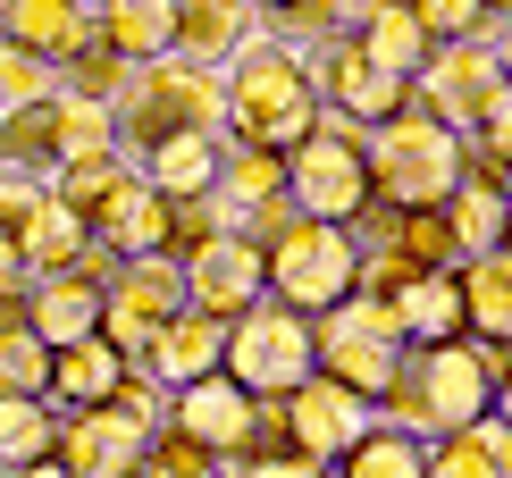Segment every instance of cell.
Masks as SVG:
<instances>
[{"instance_id":"6da1fadb","label":"cell","mask_w":512,"mask_h":478,"mask_svg":"<svg viewBox=\"0 0 512 478\" xmlns=\"http://www.w3.org/2000/svg\"><path fill=\"white\" fill-rule=\"evenodd\" d=\"M219 101H227V135L219 143H261V151H294L319 126V84L311 59L286 42L252 34L236 59L219 68Z\"/></svg>"},{"instance_id":"7a4b0ae2","label":"cell","mask_w":512,"mask_h":478,"mask_svg":"<svg viewBox=\"0 0 512 478\" xmlns=\"http://www.w3.org/2000/svg\"><path fill=\"white\" fill-rule=\"evenodd\" d=\"M496 411V378H487L479 344H412L403 369L387 378V395H378V420L403 428V437H454V428H471Z\"/></svg>"},{"instance_id":"3957f363","label":"cell","mask_w":512,"mask_h":478,"mask_svg":"<svg viewBox=\"0 0 512 478\" xmlns=\"http://www.w3.org/2000/svg\"><path fill=\"white\" fill-rule=\"evenodd\" d=\"M118 151L143 160V151L177 143V135H227V101H219V68H194V59H143L126 68L118 101H110Z\"/></svg>"},{"instance_id":"277c9868","label":"cell","mask_w":512,"mask_h":478,"mask_svg":"<svg viewBox=\"0 0 512 478\" xmlns=\"http://www.w3.org/2000/svg\"><path fill=\"white\" fill-rule=\"evenodd\" d=\"M462 143L437 110H395L361 135V160H370V193L387 210H437L445 193L462 185Z\"/></svg>"},{"instance_id":"5b68a950","label":"cell","mask_w":512,"mask_h":478,"mask_svg":"<svg viewBox=\"0 0 512 478\" xmlns=\"http://www.w3.org/2000/svg\"><path fill=\"white\" fill-rule=\"evenodd\" d=\"M261 252H269V294L294 302L303 319L336 311V302L353 294V277H361V235L336 227V219H294V227H277Z\"/></svg>"},{"instance_id":"8992f818","label":"cell","mask_w":512,"mask_h":478,"mask_svg":"<svg viewBox=\"0 0 512 478\" xmlns=\"http://www.w3.org/2000/svg\"><path fill=\"white\" fill-rule=\"evenodd\" d=\"M286 193H294V210H303V219L353 227L361 210H370V160H361V126L336 118V110H319V126L286 151Z\"/></svg>"},{"instance_id":"52a82bcc","label":"cell","mask_w":512,"mask_h":478,"mask_svg":"<svg viewBox=\"0 0 512 478\" xmlns=\"http://www.w3.org/2000/svg\"><path fill=\"white\" fill-rule=\"evenodd\" d=\"M227 378L244 386V395H294V386L319 369V353H311V319L294 311V302H277V294H261L244 319H227Z\"/></svg>"},{"instance_id":"ba28073f","label":"cell","mask_w":512,"mask_h":478,"mask_svg":"<svg viewBox=\"0 0 512 478\" xmlns=\"http://www.w3.org/2000/svg\"><path fill=\"white\" fill-rule=\"evenodd\" d=\"M311 353H319V369H328L336 386H353V395H370V403H378L412 344H403V328H395L387 302L345 294L336 311H319V319H311Z\"/></svg>"},{"instance_id":"9c48e42d","label":"cell","mask_w":512,"mask_h":478,"mask_svg":"<svg viewBox=\"0 0 512 478\" xmlns=\"http://www.w3.org/2000/svg\"><path fill=\"white\" fill-rule=\"evenodd\" d=\"M185 311V269L177 252H143V260H118L110 286H101V336L118 344L126 361H143L160 344V328Z\"/></svg>"},{"instance_id":"30bf717a","label":"cell","mask_w":512,"mask_h":478,"mask_svg":"<svg viewBox=\"0 0 512 478\" xmlns=\"http://www.w3.org/2000/svg\"><path fill=\"white\" fill-rule=\"evenodd\" d=\"M504 51H496V34H462V42H437L429 51V68L412 76V93H420V110H437L454 135H479V118L496 110V93H504Z\"/></svg>"},{"instance_id":"8fae6325","label":"cell","mask_w":512,"mask_h":478,"mask_svg":"<svg viewBox=\"0 0 512 478\" xmlns=\"http://www.w3.org/2000/svg\"><path fill=\"white\" fill-rule=\"evenodd\" d=\"M101 286H110V252L101 244H84L68 269H51V277H34L26 294H17V319L51 344H84V336H101Z\"/></svg>"},{"instance_id":"7c38bea8","label":"cell","mask_w":512,"mask_h":478,"mask_svg":"<svg viewBox=\"0 0 512 478\" xmlns=\"http://www.w3.org/2000/svg\"><path fill=\"white\" fill-rule=\"evenodd\" d=\"M311 84H319V110L353 118L361 135H370L378 118L412 110V76H387L370 51H361V34H336V42H319V51H311Z\"/></svg>"},{"instance_id":"4fadbf2b","label":"cell","mask_w":512,"mask_h":478,"mask_svg":"<svg viewBox=\"0 0 512 478\" xmlns=\"http://www.w3.org/2000/svg\"><path fill=\"white\" fill-rule=\"evenodd\" d=\"M84 227H93V244L110 260H143V252H177V202L143 177L135 160L110 177V193H101L93 210H84Z\"/></svg>"},{"instance_id":"5bb4252c","label":"cell","mask_w":512,"mask_h":478,"mask_svg":"<svg viewBox=\"0 0 512 478\" xmlns=\"http://www.w3.org/2000/svg\"><path fill=\"white\" fill-rule=\"evenodd\" d=\"M277 403H286V437H294V453H311L319 470L345 462V453L378 428V403L353 395V386H336L328 369H311V378L294 386V395H277Z\"/></svg>"},{"instance_id":"9a60e30c","label":"cell","mask_w":512,"mask_h":478,"mask_svg":"<svg viewBox=\"0 0 512 478\" xmlns=\"http://www.w3.org/2000/svg\"><path fill=\"white\" fill-rule=\"evenodd\" d=\"M177 269H185V302L210 319H244L269 294V252L252 235H202V244L177 252Z\"/></svg>"},{"instance_id":"2e32d148","label":"cell","mask_w":512,"mask_h":478,"mask_svg":"<svg viewBox=\"0 0 512 478\" xmlns=\"http://www.w3.org/2000/svg\"><path fill=\"white\" fill-rule=\"evenodd\" d=\"M143 445H152V428L126 420L118 403H93V411H59V470L68 478H135L143 470Z\"/></svg>"},{"instance_id":"e0dca14e","label":"cell","mask_w":512,"mask_h":478,"mask_svg":"<svg viewBox=\"0 0 512 478\" xmlns=\"http://www.w3.org/2000/svg\"><path fill=\"white\" fill-rule=\"evenodd\" d=\"M252 420H261V395H244L227 369H210V378H194V386H177V395H168V428H185V437L210 445L219 462L252 437Z\"/></svg>"},{"instance_id":"ac0fdd59","label":"cell","mask_w":512,"mask_h":478,"mask_svg":"<svg viewBox=\"0 0 512 478\" xmlns=\"http://www.w3.org/2000/svg\"><path fill=\"white\" fill-rule=\"evenodd\" d=\"M252 34H261V9L252 0H168V59L227 68Z\"/></svg>"},{"instance_id":"d6986e66","label":"cell","mask_w":512,"mask_h":478,"mask_svg":"<svg viewBox=\"0 0 512 478\" xmlns=\"http://www.w3.org/2000/svg\"><path fill=\"white\" fill-rule=\"evenodd\" d=\"M219 361H227V319L194 311V302H185V311L160 328V344L143 353V369H152V378L168 386V395H177V386H194V378H210Z\"/></svg>"},{"instance_id":"ffe728a7","label":"cell","mask_w":512,"mask_h":478,"mask_svg":"<svg viewBox=\"0 0 512 478\" xmlns=\"http://www.w3.org/2000/svg\"><path fill=\"white\" fill-rule=\"evenodd\" d=\"M0 34H9L17 51L51 59V68H68L84 42H93V9H84V0H9Z\"/></svg>"},{"instance_id":"44dd1931","label":"cell","mask_w":512,"mask_h":478,"mask_svg":"<svg viewBox=\"0 0 512 478\" xmlns=\"http://www.w3.org/2000/svg\"><path fill=\"white\" fill-rule=\"evenodd\" d=\"M387 311H395L403 344H454L462 328H471V311H462V277H454V269H420L412 286L387 302Z\"/></svg>"},{"instance_id":"7402d4cb","label":"cell","mask_w":512,"mask_h":478,"mask_svg":"<svg viewBox=\"0 0 512 478\" xmlns=\"http://www.w3.org/2000/svg\"><path fill=\"white\" fill-rule=\"evenodd\" d=\"M126 369H135V361H126L110 336L59 344V353H51V403H59V411H93V403H110V395H118Z\"/></svg>"},{"instance_id":"603a6c76","label":"cell","mask_w":512,"mask_h":478,"mask_svg":"<svg viewBox=\"0 0 512 478\" xmlns=\"http://www.w3.org/2000/svg\"><path fill=\"white\" fill-rule=\"evenodd\" d=\"M9 235H17V252H26V269H34V277L68 269V260H76L84 244H93V227H84V210H68V202H59L51 185H42V202H34V210H26V219H17Z\"/></svg>"},{"instance_id":"cb8c5ba5","label":"cell","mask_w":512,"mask_h":478,"mask_svg":"<svg viewBox=\"0 0 512 478\" xmlns=\"http://www.w3.org/2000/svg\"><path fill=\"white\" fill-rule=\"evenodd\" d=\"M454 277H462V311H471V328L487 344H512V244L462 260Z\"/></svg>"},{"instance_id":"d4e9b609","label":"cell","mask_w":512,"mask_h":478,"mask_svg":"<svg viewBox=\"0 0 512 478\" xmlns=\"http://www.w3.org/2000/svg\"><path fill=\"white\" fill-rule=\"evenodd\" d=\"M219 160H227V143L219 135H177V143H160V151H143V177H152L168 202H194V193L219 185Z\"/></svg>"},{"instance_id":"484cf974","label":"cell","mask_w":512,"mask_h":478,"mask_svg":"<svg viewBox=\"0 0 512 478\" xmlns=\"http://www.w3.org/2000/svg\"><path fill=\"white\" fill-rule=\"evenodd\" d=\"M445 227H454V252H462V260L496 252L504 227H512V193H496L487 177H462L454 193H445Z\"/></svg>"},{"instance_id":"4316f807","label":"cell","mask_w":512,"mask_h":478,"mask_svg":"<svg viewBox=\"0 0 512 478\" xmlns=\"http://www.w3.org/2000/svg\"><path fill=\"white\" fill-rule=\"evenodd\" d=\"M353 34H361V51H370L387 76H420V68H429V51H437V34L420 26L412 0H387V9H378L370 26H353Z\"/></svg>"},{"instance_id":"83f0119b","label":"cell","mask_w":512,"mask_h":478,"mask_svg":"<svg viewBox=\"0 0 512 478\" xmlns=\"http://www.w3.org/2000/svg\"><path fill=\"white\" fill-rule=\"evenodd\" d=\"M93 42H110L126 68L168 59V0H110V9L93 17Z\"/></svg>"},{"instance_id":"f1b7e54d","label":"cell","mask_w":512,"mask_h":478,"mask_svg":"<svg viewBox=\"0 0 512 478\" xmlns=\"http://www.w3.org/2000/svg\"><path fill=\"white\" fill-rule=\"evenodd\" d=\"M51 445H59V403L51 395H9V386H0V470L42 462Z\"/></svg>"},{"instance_id":"f546056e","label":"cell","mask_w":512,"mask_h":478,"mask_svg":"<svg viewBox=\"0 0 512 478\" xmlns=\"http://www.w3.org/2000/svg\"><path fill=\"white\" fill-rule=\"evenodd\" d=\"M219 193L244 210H269V202H286V151H261V143H227V160H219Z\"/></svg>"},{"instance_id":"4dcf8cb0","label":"cell","mask_w":512,"mask_h":478,"mask_svg":"<svg viewBox=\"0 0 512 478\" xmlns=\"http://www.w3.org/2000/svg\"><path fill=\"white\" fill-rule=\"evenodd\" d=\"M336 478H429V462H420V437H403V428L378 420L370 437L336 462Z\"/></svg>"},{"instance_id":"1f68e13d","label":"cell","mask_w":512,"mask_h":478,"mask_svg":"<svg viewBox=\"0 0 512 478\" xmlns=\"http://www.w3.org/2000/svg\"><path fill=\"white\" fill-rule=\"evenodd\" d=\"M0 386H9V395H51V344H42L17 311H0Z\"/></svg>"},{"instance_id":"d6a6232c","label":"cell","mask_w":512,"mask_h":478,"mask_svg":"<svg viewBox=\"0 0 512 478\" xmlns=\"http://www.w3.org/2000/svg\"><path fill=\"white\" fill-rule=\"evenodd\" d=\"M261 34L311 59L319 42H336V34H345V17H336V0H277V9H261Z\"/></svg>"},{"instance_id":"836d02e7","label":"cell","mask_w":512,"mask_h":478,"mask_svg":"<svg viewBox=\"0 0 512 478\" xmlns=\"http://www.w3.org/2000/svg\"><path fill=\"white\" fill-rule=\"evenodd\" d=\"M135 478H219V453H210V445H194V437H185V428H152V445H143V470Z\"/></svg>"},{"instance_id":"e575fe53","label":"cell","mask_w":512,"mask_h":478,"mask_svg":"<svg viewBox=\"0 0 512 478\" xmlns=\"http://www.w3.org/2000/svg\"><path fill=\"white\" fill-rule=\"evenodd\" d=\"M126 168V151H84V160H51V193L68 210H93L101 193H110V177Z\"/></svg>"},{"instance_id":"d590c367","label":"cell","mask_w":512,"mask_h":478,"mask_svg":"<svg viewBox=\"0 0 512 478\" xmlns=\"http://www.w3.org/2000/svg\"><path fill=\"white\" fill-rule=\"evenodd\" d=\"M51 93H59V68L0 34V101H9V110H34V101H51Z\"/></svg>"},{"instance_id":"8d00e7d4","label":"cell","mask_w":512,"mask_h":478,"mask_svg":"<svg viewBox=\"0 0 512 478\" xmlns=\"http://www.w3.org/2000/svg\"><path fill=\"white\" fill-rule=\"evenodd\" d=\"M420 462H429V478H504V470H496V453L479 445V428L429 437V445H420Z\"/></svg>"},{"instance_id":"74e56055","label":"cell","mask_w":512,"mask_h":478,"mask_svg":"<svg viewBox=\"0 0 512 478\" xmlns=\"http://www.w3.org/2000/svg\"><path fill=\"white\" fill-rule=\"evenodd\" d=\"M219 478H328V470L311 453H294V445H236L219 462Z\"/></svg>"},{"instance_id":"f35d334b","label":"cell","mask_w":512,"mask_h":478,"mask_svg":"<svg viewBox=\"0 0 512 478\" xmlns=\"http://www.w3.org/2000/svg\"><path fill=\"white\" fill-rule=\"evenodd\" d=\"M59 84L68 93H93V101H118V84H126V59L110 51V42H84V51L59 68Z\"/></svg>"},{"instance_id":"ab89813d","label":"cell","mask_w":512,"mask_h":478,"mask_svg":"<svg viewBox=\"0 0 512 478\" xmlns=\"http://www.w3.org/2000/svg\"><path fill=\"white\" fill-rule=\"evenodd\" d=\"M42 185H51V168L17 160V151H9V160H0V235H9V227H17V219H26V210L42 202Z\"/></svg>"},{"instance_id":"60d3db41","label":"cell","mask_w":512,"mask_h":478,"mask_svg":"<svg viewBox=\"0 0 512 478\" xmlns=\"http://www.w3.org/2000/svg\"><path fill=\"white\" fill-rule=\"evenodd\" d=\"M412 9H420V26H429L437 42H462V34H487V26H496L487 0H412Z\"/></svg>"},{"instance_id":"b9f144b4","label":"cell","mask_w":512,"mask_h":478,"mask_svg":"<svg viewBox=\"0 0 512 478\" xmlns=\"http://www.w3.org/2000/svg\"><path fill=\"white\" fill-rule=\"evenodd\" d=\"M479 143H487V160L512 168V76H504V93H496V110L479 118Z\"/></svg>"},{"instance_id":"7bdbcfd3","label":"cell","mask_w":512,"mask_h":478,"mask_svg":"<svg viewBox=\"0 0 512 478\" xmlns=\"http://www.w3.org/2000/svg\"><path fill=\"white\" fill-rule=\"evenodd\" d=\"M34 286V269H26V252H17V235H0V302H17Z\"/></svg>"},{"instance_id":"ee69618b","label":"cell","mask_w":512,"mask_h":478,"mask_svg":"<svg viewBox=\"0 0 512 478\" xmlns=\"http://www.w3.org/2000/svg\"><path fill=\"white\" fill-rule=\"evenodd\" d=\"M0 478H68V470H59V453H42V462H17V470H0Z\"/></svg>"},{"instance_id":"f6af8a7d","label":"cell","mask_w":512,"mask_h":478,"mask_svg":"<svg viewBox=\"0 0 512 478\" xmlns=\"http://www.w3.org/2000/svg\"><path fill=\"white\" fill-rule=\"evenodd\" d=\"M487 34H496V51H504V68H512V17H496V26H487Z\"/></svg>"},{"instance_id":"bcb514c9","label":"cell","mask_w":512,"mask_h":478,"mask_svg":"<svg viewBox=\"0 0 512 478\" xmlns=\"http://www.w3.org/2000/svg\"><path fill=\"white\" fill-rule=\"evenodd\" d=\"M487 9H496V17H512V0H487Z\"/></svg>"},{"instance_id":"7dc6e473","label":"cell","mask_w":512,"mask_h":478,"mask_svg":"<svg viewBox=\"0 0 512 478\" xmlns=\"http://www.w3.org/2000/svg\"><path fill=\"white\" fill-rule=\"evenodd\" d=\"M504 420H512V378H504Z\"/></svg>"},{"instance_id":"c3c4849f","label":"cell","mask_w":512,"mask_h":478,"mask_svg":"<svg viewBox=\"0 0 512 478\" xmlns=\"http://www.w3.org/2000/svg\"><path fill=\"white\" fill-rule=\"evenodd\" d=\"M84 9H93V17H101V9H110V0H84Z\"/></svg>"},{"instance_id":"681fc988","label":"cell","mask_w":512,"mask_h":478,"mask_svg":"<svg viewBox=\"0 0 512 478\" xmlns=\"http://www.w3.org/2000/svg\"><path fill=\"white\" fill-rule=\"evenodd\" d=\"M252 9H277V0H252Z\"/></svg>"},{"instance_id":"f907efd6","label":"cell","mask_w":512,"mask_h":478,"mask_svg":"<svg viewBox=\"0 0 512 478\" xmlns=\"http://www.w3.org/2000/svg\"><path fill=\"white\" fill-rule=\"evenodd\" d=\"M0 17H9V0H0Z\"/></svg>"},{"instance_id":"816d5d0a","label":"cell","mask_w":512,"mask_h":478,"mask_svg":"<svg viewBox=\"0 0 512 478\" xmlns=\"http://www.w3.org/2000/svg\"><path fill=\"white\" fill-rule=\"evenodd\" d=\"M0 118H9V101H0Z\"/></svg>"}]
</instances>
